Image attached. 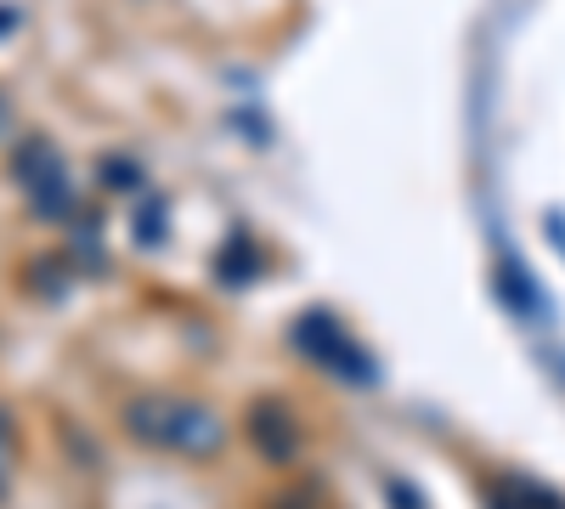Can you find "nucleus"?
I'll return each mask as SVG.
<instances>
[{
    "mask_svg": "<svg viewBox=\"0 0 565 509\" xmlns=\"http://www.w3.org/2000/svg\"><path fill=\"white\" fill-rule=\"evenodd\" d=\"M249 436H255V447L271 458V465H289L295 447H300V425H295V413L282 407V402H271V396L249 407Z\"/></svg>",
    "mask_w": 565,
    "mask_h": 509,
    "instance_id": "obj_4",
    "label": "nucleus"
},
{
    "mask_svg": "<svg viewBox=\"0 0 565 509\" xmlns=\"http://www.w3.org/2000/svg\"><path fill=\"white\" fill-rule=\"evenodd\" d=\"M103 181H108L114 193H141V165L125 159V153H108L103 159Z\"/></svg>",
    "mask_w": 565,
    "mask_h": 509,
    "instance_id": "obj_9",
    "label": "nucleus"
},
{
    "mask_svg": "<svg viewBox=\"0 0 565 509\" xmlns=\"http://www.w3.org/2000/svg\"><path fill=\"white\" fill-rule=\"evenodd\" d=\"M487 509H565V498L532 476H498L487 487Z\"/></svg>",
    "mask_w": 565,
    "mask_h": 509,
    "instance_id": "obj_5",
    "label": "nucleus"
},
{
    "mask_svg": "<svg viewBox=\"0 0 565 509\" xmlns=\"http://www.w3.org/2000/svg\"><path fill=\"white\" fill-rule=\"evenodd\" d=\"M215 272H221V284H232V289H238V284H249V277L260 272V250H255V244L238 233V238H232V250H221Z\"/></svg>",
    "mask_w": 565,
    "mask_h": 509,
    "instance_id": "obj_7",
    "label": "nucleus"
},
{
    "mask_svg": "<svg viewBox=\"0 0 565 509\" xmlns=\"http://www.w3.org/2000/svg\"><path fill=\"white\" fill-rule=\"evenodd\" d=\"M7 130H12V97L0 91V136H7Z\"/></svg>",
    "mask_w": 565,
    "mask_h": 509,
    "instance_id": "obj_12",
    "label": "nucleus"
},
{
    "mask_svg": "<svg viewBox=\"0 0 565 509\" xmlns=\"http://www.w3.org/2000/svg\"><path fill=\"white\" fill-rule=\"evenodd\" d=\"M289 340H295L317 368H328L334 380H345V385H373V380H380V368H373L367 346H356V340L340 329V317H334V311H322V306H311V311L295 317Z\"/></svg>",
    "mask_w": 565,
    "mask_h": 509,
    "instance_id": "obj_3",
    "label": "nucleus"
},
{
    "mask_svg": "<svg viewBox=\"0 0 565 509\" xmlns=\"http://www.w3.org/2000/svg\"><path fill=\"white\" fill-rule=\"evenodd\" d=\"M0 498H7V420H0Z\"/></svg>",
    "mask_w": 565,
    "mask_h": 509,
    "instance_id": "obj_11",
    "label": "nucleus"
},
{
    "mask_svg": "<svg viewBox=\"0 0 565 509\" xmlns=\"http://www.w3.org/2000/svg\"><path fill=\"white\" fill-rule=\"evenodd\" d=\"M498 295H503L514 311H521V317H548V295L526 277L521 261H503V266H498Z\"/></svg>",
    "mask_w": 565,
    "mask_h": 509,
    "instance_id": "obj_6",
    "label": "nucleus"
},
{
    "mask_svg": "<svg viewBox=\"0 0 565 509\" xmlns=\"http://www.w3.org/2000/svg\"><path fill=\"white\" fill-rule=\"evenodd\" d=\"M125 431L164 453H186V458H210L226 447V425L204 402H181V396H136L125 407Z\"/></svg>",
    "mask_w": 565,
    "mask_h": 509,
    "instance_id": "obj_1",
    "label": "nucleus"
},
{
    "mask_svg": "<svg viewBox=\"0 0 565 509\" xmlns=\"http://www.w3.org/2000/svg\"><path fill=\"white\" fill-rule=\"evenodd\" d=\"M391 509H424L418 487H407V481H391Z\"/></svg>",
    "mask_w": 565,
    "mask_h": 509,
    "instance_id": "obj_10",
    "label": "nucleus"
},
{
    "mask_svg": "<svg viewBox=\"0 0 565 509\" xmlns=\"http://www.w3.org/2000/svg\"><path fill=\"white\" fill-rule=\"evenodd\" d=\"M7 29H18V7H0V34Z\"/></svg>",
    "mask_w": 565,
    "mask_h": 509,
    "instance_id": "obj_13",
    "label": "nucleus"
},
{
    "mask_svg": "<svg viewBox=\"0 0 565 509\" xmlns=\"http://www.w3.org/2000/svg\"><path fill=\"white\" fill-rule=\"evenodd\" d=\"M130 238H136L141 250H159V244H164V199H159V193L141 199V210H136V221H130Z\"/></svg>",
    "mask_w": 565,
    "mask_h": 509,
    "instance_id": "obj_8",
    "label": "nucleus"
},
{
    "mask_svg": "<svg viewBox=\"0 0 565 509\" xmlns=\"http://www.w3.org/2000/svg\"><path fill=\"white\" fill-rule=\"evenodd\" d=\"M7 170H12V181L23 188V199H29V210L40 221L74 215V181H68V165H63L52 136H40V130L23 136V142L12 148V159H7Z\"/></svg>",
    "mask_w": 565,
    "mask_h": 509,
    "instance_id": "obj_2",
    "label": "nucleus"
}]
</instances>
